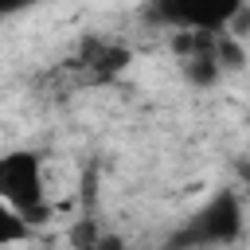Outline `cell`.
Segmentation results:
<instances>
[{
  "instance_id": "obj_1",
  "label": "cell",
  "mask_w": 250,
  "mask_h": 250,
  "mask_svg": "<svg viewBox=\"0 0 250 250\" xmlns=\"http://www.w3.org/2000/svg\"><path fill=\"white\" fill-rule=\"evenodd\" d=\"M0 203L12 207L27 227L47 223V191H43V160L35 148H12L0 156Z\"/></svg>"
},
{
  "instance_id": "obj_6",
  "label": "cell",
  "mask_w": 250,
  "mask_h": 250,
  "mask_svg": "<svg viewBox=\"0 0 250 250\" xmlns=\"http://www.w3.org/2000/svg\"><path fill=\"white\" fill-rule=\"evenodd\" d=\"M215 62H219V70L227 74V70H242L246 66V51H242V43L238 39H230L227 31L215 39V55H211Z\"/></svg>"
},
{
  "instance_id": "obj_8",
  "label": "cell",
  "mask_w": 250,
  "mask_h": 250,
  "mask_svg": "<svg viewBox=\"0 0 250 250\" xmlns=\"http://www.w3.org/2000/svg\"><path fill=\"white\" fill-rule=\"evenodd\" d=\"M98 223H94V215H82L78 223H74V230H70V242L78 246V250H94L98 246Z\"/></svg>"
},
{
  "instance_id": "obj_3",
  "label": "cell",
  "mask_w": 250,
  "mask_h": 250,
  "mask_svg": "<svg viewBox=\"0 0 250 250\" xmlns=\"http://www.w3.org/2000/svg\"><path fill=\"white\" fill-rule=\"evenodd\" d=\"M234 12H238L234 0H160V4L145 8L148 20L168 23L172 31H207V35L227 31Z\"/></svg>"
},
{
  "instance_id": "obj_4",
  "label": "cell",
  "mask_w": 250,
  "mask_h": 250,
  "mask_svg": "<svg viewBox=\"0 0 250 250\" xmlns=\"http://www.w3.org/2000/svg\"><path fill=\"white\" fill-rule=\"evenodd\" d=\"M82 62L90 66L94 78H117L129 66V47L121 43H105V39H82Z\"/></svg>"
},
{
  "instance_id": "obj_2",
  "label": "cell",
  "mask_w": 250,
  "mask_h": 250,
  "mask_svg": "<svg viewBox=\"0 0 250 250\" xmlns=\"http://www.w3.org/2000/svg\"><path fill=\"white\" fill-rule=\"evenodd\" d=\"M242 234V199L234 188L215 191L172 238L164 250H195V246H230Z\"/></svg>"
},
{
  "instance_id": "obj_10",
  "label": "cell",
  "mask_w": 250,
  "mask_h": 250,
  "mask_svg": "<svg viewBox=\"0 0 250 250\" xmlns=\"http://www.w3.org/2000/svg\"><path fill=\"white\" fill-rule=\"evenodd\" d=\"M234 172H238V180L242 184H250V160L242 156V160H234Z\"/></svg>"
},
{
  "instance_id": "obj_5",
  "label": "cell",
  "mask_w": 250,
  "mask_h": 250,
  "mask_svg": "<svg viewBox=\"0 0 250 250\" xmlns=\"http://www.w3.org/2000/svg\"><path fill=\"white\" fill-rule=\"evenodd\" d=\"M180 70H184L188 86H199V90H207V86H215V82L223 78V70H219V62H215L211 55H195V59H184V62H180Z\"/></svg>"
},
{
  "instance_id": "obj_9",
  "label": "cell",
  "mask_w": 250,
  "mask_h": 250,
  "mask_svg": "<svg viewBox=\"0 0 250 250\" xmlns=\"http://www.w3.org/2000/svg\"><path fill=\"white\" fill-rule=\"evenodd\" d=\"M94 250H121V238H113V234H102Z\"/></svg>"
},
{
  "instance_id": "obj_7",
  "label": "cell",
  "mask_w": 250,
  "mask_h": 250,
  "mask_svg": "<svg viewBox=\"0 0 250 250\" xmlns=\"http://www.w3.org/2000/svg\"><path fill=\"white\" fill-rule=\"evenodd\" d=\"M31 234V227L12 211V207H4L0 203V246H12V242H23Z\"/></svg>"
}]
</instances>
